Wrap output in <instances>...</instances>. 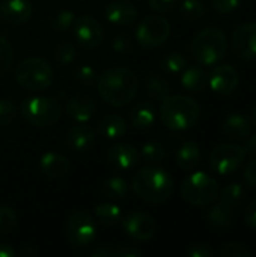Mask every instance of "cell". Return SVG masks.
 <instances>
[{"mask_svg":"<svg viewBox=\"0 0 256 257\" xmlns=\"http://www.w3.org/2000/svg\"><path fill=\"white\" fill-rule=\"evenodd\" d=\"M158 116L161 123L172 131H187L198 125L201 105L187 95H167L160 101Z\"/></svg>","mask_w":256,"mask_h":257,"instance_id":"3","label":"cell"},{"mask_svg":"<svg viewBox=\"0 0 256 257\" xmlns=\"http://www.w3.org/2000/svg\"><path fill=\"white\" fill-rule=\"evenodd\" d=\"M145 93L151 101H161L170 93V84L160 75H149L145 80Z\"/></svg>","mask_w":256,"mask_h":257,"instance_id":"31","label":"cell"},{"mask_svg":"<svg viewBox=\"0 0 256 257\" xmlns=\"http://www.w3.org/2000/svg\"><path fill=\"white\" fill-rule=\"evenodd\" d=\"M229 41L225 30L220 27H205L199 30L190 42V54L198 65H217L228 53Z\"/></svg>","mask_w":256,"mask_h":257,"instance_id":"4","label":"cell"},{"mask_svg":"<svg viewBox=\"0 0 256 257\" xmlns=\"http://www.w3.org/2000/svg\"><path fill=\"white\" fill-rule=\"evenodd\" d=\"M202 160L201 148L196 142H186L180 146L175 155V163L183 172H193Z\"/></svg>","mask_w":256,"mask_h":257,"instance_id":"22","label":"cell"},{"mask_svg":"<svg viewBox=\"0 0 256 257\" xmlns=\"http://www.w3.org/2000/svg\"><path fill=\"white\" fill-rule=\"evenodd\" d=\"M180 193L183 199L193 206H210L217 200L219 184L208 173L195 172L183 181Z\"/></svg>","mask_w":256,"mask_h":257,"instance_id":"7","label":"cell"},{"mask_svg":"<svg viewBox=\"0 0 256 257\" xmlns=\"http://www.w3.org/2000/svg\"><path fill=\"white\" fill-rule=\"evenodd\" d=\"M33 15V6L30 0H2L0 18L12 26L26 24Z\"/></svg>","mask_w":256,"mask_h":257,"instance_id":"17","label":"cell"},{"mask_svg":"<svg viewBox=\"0 0 256 257\" xmlns=\"http://www.w3.org/2000/svg\"><path fill=\"white\" fill-rule=\"evenodd\" d=\"M243 178H244L246 184L249 185V188L256 190V158H253L252 161H249V164L244 167Z\"/></svg>","mask_w":256,"mask_h":257,"instance_id":"46","label":"cell"},{"mask_svg":"<svg viewBox=\"0 0 256 257\" xmlns=\"http://www.w3.org/2000/svg\"><path fill=\"white\" fill-rule=\"evenodd\" d=\"M244 221L250 229L256 230V199L250 200L244 209Z\"/></svg>","mask_w":256,"mask_h":257,"instance_id":"47","label":"cell"},{"mask_svg":"<svg viewBox=\"0 0 256 257\" xmlns=\"http://www.w3.org/2000/svg\"><path fill=\"white\" fill-rule=\"evenodd\" d=\"M35 253H36V250H35L32 245H23V247L17 251V256L32 257V256H35Z\"/></svg>","mask_w":256,"mask_h":257,"instance_id":"50","label":"cell"},{"mask_svg":"<svg viewBox=\"0 0 256 257\" xmlns=\"http://www.w3.org/2000/svg\"><path fill=\"white\" fill-rule=\"evenodd\" d=\"M140 157L149 164L161 163L166 158V148L160 142H148L140 149Z\"/></svg>","mask_w":256,"mask_h":257,"instance_id":"36","label":"cell"},{"mask_svg":"<svg viewBox=\"0 0 256 257\" xmlns=\"http://www.w3.org/2000/svg\"><path fill=\"white\" fill-rule=\"evenodd\" d=\"M112 47L115 50V53L118 54H128L133 51V47H134V41L130 35L127 33H118L115 38H113V42H112Z\"/></svg>","mask_w":256,"mask_h":257,"instance_id":"41","label":"cell"},{"mask_svg":"<svg viewBox=\"0 0 256 257\" xmlns=\"http://www.w3.org/2000/svg\"><path fill=\"white\" fill-rule=\"evenodd\" d=\"M148 6L157 14H166L174 9L178 0H146Z\"/></svg>","mask_w":256,"mask_h":257,"instance_id":"45","label":"cell"},{"mask_svg":"<svg viewBox=\"0 0 256 257\" xmlns=\"http://www.w3.org/2000/svg\"><path fill=\"white\" fill-rule=\"evenodd\" d=\"M97 131L101 137L107 140H118L127 133V122L122 116L116 113H106L98 117Z\"/></svg>","mask_w":256,"mask_h":257,"instance_id":"21","label":"cell"},{"mask_svg":"<svg viewBox=\"0 0 256 257\" xmlns=\"http://www.w3.org/2000/svg\"><path fill=\"white\" fill-rule=\"evenodd\" d=\"M65 113L69 119L81 123H88L97 113V104L91 96L75 95L66 99Z\"/></svg>","mask_w":256,"mask_h":257,"instance_id":"19","label":"cell"},{"mask_svg":"<svg viewBox=\"0 0 256 257\" xmlns=\"http://www.w3.org/2000/svg\"><path fill=\"white\" fill-rule=\"evenodd\" d=\"M244 151H246V155H256V133L255 134H249L246 142H244Z\"/></svg>","mask_w":256,"mask_h":257,"instance_id":"48","label":"cell"},{"mask_svg":"<svg viewBox=\"0 0 256 257\" xmlns=\"http://www.w3.org/2000/svg\"><path fill=\"white\" fill-rule=\"evenodd\" d=\"M17 114V105L8 98H0V126H9Z\"/></svg>","mask_w":256,"mask_h":257,"instance_id":"39","label":"cell"},{"mask_svg":"<svg viewBox=\"0 0 256 257\" xmlns=\"http://www.w3.org/2000/svg\"><path fill=\"white\" fill-rule=\"evenodd\" d=\"M250 120H252V123L256 126V104L255 107H253V110H252V119Z\"/></svg>","mask_w":256,"mask_h":257,"instance_id":"51","label":"cell"},{"mask_svg":"<svg viewBox=\"0 0 256 257\" xmlns=\"http://www.w3.org/2000/svg\"><path fill=\"white\" fill-rule=\"evenodd\" d=\"M75 20V14L69 9H62L56 12L50 20V29L56 33H65L68 32Z\"/></svg>","mask_w":256,"mask_h":257,"instance_id":"35","label":"cell"},{"mask_svg":"<svg viewBox=\"0 0 256 257\" xmlns=\"http://www.w3.org/2000/svg\"><path fill=\"white\" fill-rule=\"evenodd\" d=\"M172 33V26L166 17L158 14L146 15L136 27V42L143 50H155L164 45Z\"/></svg>","mask_w":256,"mask_h":257,"instance_id":"8","label":"cell"},{"mask_svg":"<svg viewBox=\"0 0 256 257\" xmlns=\"http://www.w3.org/2000/svg\"><path fill=\"white\" fill-rule=\"evenodd\" d=\"M14 47L9 39L0 35V77H3L14 63Z\"/></svg>","mask_w":256,"mask_h":257,"instance_id":"37","label":"cell"},{"mask_svg":"<svg viewBox=\"0 0 256 257\" xmlns=\"http://www.w3.org/2000/svg\"><path fill=\"white\" fill-rule=\"evenodd\" d=\"M97 72L92 66L89 65H81L78 68H75V71L72 72V78L81 84V86H91L97 81Z\"/></svg>","mask_w":256,"mask_h":257,"instance_id":"40","label":"cell"},{"mask_svg":"<svg viewBox=\"0 0 256 257\" xmlns=\"http://www.w3.org/2000/svg\"><path fill=\"white\" fill-rule=\"evenodd\" d=\"M71 29L75 42L84 50H97L104 41V29L94 15L75 17Z\"/></svg>","mask_w":256,"mask_h":257,"instance_id":"12","label":"cell"},{"mask_svg":"<svg viewBox=\"0 0 256 257\" xmlns=\"http://www.w3.org/2000/svg\"><path fill=\"white\" fill-rule=\"evenodd\" d=\"M208 84L216 93L222 96H229L237 90L240 84V74L232 65L220 63V65H216L213 71L210 72Z\"/></svg>","mask_w":256,"mask_h":257,"instance_id":"15","label":"cell"},{"mask_svg":"<svg viewBox=\"0 0 256 257\" xmlns=\"http://www.w3.org/2000/svg\"><path fill=\"white\" fill-rule=\"evenodd\" d=\"M155 120L157 108L151 102H139L130 110V123L139 131H146L152 128Z\"/></svg>","mask_w":256,"mask_h":257,"instance_id":"23","label":"cell"},{"mask_svg":"<svg viewBox=\"0 0 256 257\" xmlns=\"http://www.w3.org/2000/svg\"><path fill=\"white\" fill-rule=\"evenodd\" d=\"M97 92L110 107L119 108L130 104L139 90V77L130 68L113 66L97 77Z\"/></svg>","mask_w":256,"mask_h":257,"instance_id":"1","label":"cell"},{"mask_svg":"<svg viewBox=\"0 0 256 257\" xmlns=\"http://www.w3.org/2000/svg\"><path fill=\"white\" fill-rule=\"evenodd\" d=\"M20 114L32 126L51 128L62 116V104L53 96H30L21 102Z\"/></svg>","mask_w":256,"mask_h":257,"instance_id":"6","label":"cell"},{"mask_svg":"<svg viewBox=\"0 0 256 257\" xmlns=\"http://www.w3.org/2000/svg\"><path fill=\"white\" fill-rule=\"evenodd\" d=\"M246 194L247 193H246V188H244L243 184H240V182H231L222 191H219L217 199H219L220 203L226 205L228 208L235 209L237 206H240L244 202Z\"/></svg>","mask_w":256,"mask_h":257,"instance_id":"30","label":"cell"},{"mask_svg":"<svg viewBox=\"0 0 256 257\" xmlns=\"http://www.w3.org/2000/svg\"><path fill=\"white\" fill-rule=\"evenodd\" d=\"M181 74V84L189 93H201L208 84L207 72L198 65L187 66Z\"/></svg>","mask_w":256,"mask_h":257,"instance_id":"26","label":"cell"},{"mask_svg":"<svg viewBox=\"0 0 256 257\" xmlns=\"http://www.w3.org/2000/svg\"><path fill=\"white\" fill-rule=\"evenodd\" d=\"M186 254L189 257H214L216 251L207 244H193L187 248Z\"/></svg>","mask_w":256,"mask_h":257,"instance_id":"44","label":"cell"},{"mask_svg":"<svg viewBox=\"0 0 256 257\" xmlns=\"http://www.w3.org/2000/svg\"><path fill=\"white\" fill-rule=\"evenodd\" d=\"M205 221L214 229H228L234 221V209L220 202L216 205L211 203L210 209L205 214Z\"/></svg>","mask_w":256,"mask_h":257,"instance_id":"28","label":"cell"},{"mask_svg":"<svg viewBox=\"0 0 256 257\" xmlns=\"http://www.w3.org/2000/svg\"><path fill=\"white\" fill-rule=\"evenodd\" d=\"M246 151L237 143H220L210 154V167L217 175L226 176L235 173L246 161Z\"/></svg>","mask_w":256,"mask_h":257,"instance_id":"10","label":"cell"},{"mask_svg":"<svg viewBox=\"0 0 256 257\" xmlns=\"http://www.w3.org/2000/svg\"><path fill=\"white\" fill-rule=\"evenodd\" d=\"M69 160L59 152H45L39 158V170L48 179H60L69 173Z\"/></svg>","mask_w":256,"mask_h":257,"instance_id":"20","label":"cell"},{"mask_svg":"<svg viewBox=\"0 0 256 257\" xmlns=\"http://www.w3.org/2000/svg\"><path fill=\"white\" fill-rule=\"evenodd\" d=\"M210 2H211L213 8H214L219 14H223V15L232 14L234 11H237V9L240 8L241 3H243V0H210Z\"/></svg>","mask_w":256,"mask_h":257,"instance_id":"43","label":"cell"},{"mask_svg":"<svg viewBox=\"0 0 256 257\" xmlns=\"http://www.w3.org/2000/svg\"><path fill=\"white\" fill-rule=\"evenodd\" d=\"M140 248L134 245H97L89 251L91 257H140Z\"/></svg>","mask_w":256,"mask_h":257,"instance_id":"29","label":"cell"},{"mask_svg":"<svg viewBox=\"0 0 256 257\" xmlns=\"http://www.w3.org/2000/svg\"><path fill=\"white\" fill-rule=\"evenodd\" d=\"M219 256L220 257H250L252 253L250 250L241 244V242H231V244H226L220 251H219Z\"/></svg>","mask_w":256,"mask_h":257,"instance_id":"42","label":"cell"},{"mask_svg":"<svg viewBox=\"0 0 256 257\" xmlns=\"http://www.w3.org/2000/svg\"><path fill=\"white\" fill-rule=\"evenodd\" d=\"M231 50L240 60L250 62L256 59V23L249 21L237 26L231 35Z\"/></svg>","mask_w":256,"mask_h":257,"instance_id":"13","label":"cell"},{"mask_svg":"<svg viewBox=\"0 0 256 257\" xmlns=\"http://www.w3.org/2000/svg\"><path fill=\"white\" fill-rule=\"evenodd\" d=\"M17 256V250L6 242H0V257H15Z\"/></svg>","mask_w":256,"mask_h":257,"instance_id":"49","label":"cell"},{"mask_svg":"<svg viewBox=\"0 0 256 257\" xmlns=\"http://www.w3.org/2000/svg\"><path fill=\"white\" fill-rule=\"evenodd\" d=\"M15 81L29 92H44L54 81V69L42 57H27L17 65Z\"/></svg>","mask_w":256,"mask_h":257,"instance_id":"5","label":"cell"},{"mask_svg":"<svg viewBox=\"0 0 256 257\" xmlns=\"http://www.w3.org/2000/svg\"><path fill=\"white\" fill-rule=\"evenodd\" d=\"M53 57L56 60L57 65L60 66H68L71 65L75 57H77V48L74 44L68 42V41H63V42H59L54 50H53Z\"/></svg>","mask_w":256,"mask_h":257,"instance_id":"34","label":"cell"},{"mask_svg":"<svg viewBox=\"0 0 256 257\" xmlns=\"http://www.w3.org/2000/svg\"><path fill=\"white\" fill-rule=\"evenodd\" d=\"M139 158L140 154L137 148L127 142H119L112 145L110 148H107L104 154L106 164L113 170H119V172L133 169L139 163Z\"/></svg>","mask_w":256,"mask_h":257,"instance_id":"14","label":"cell"},{"mask_svg":"<svg viewBox=\"0 0 256 257\" xmlns=\"http://www.w3.org/2000/svg\"><path fill=\"white\" fill-rule=\"evenodd\" d=\"M180 14L186 21H199L207 14V6L204 0H183L180 3Z\"/></svg>","mask_w":256,"mask_h":257,"instance_id":"33","label":"cell"},{"mask_svg":"<svg viewBox=\"0 0 256 257\" xmlns=\"http://www.w3.org/2000/svg\"><path fill=\"white\" fill-rule=\"evenodd\" d=\"M97 221L86 211L72 212L65 223V236L72 247L83 248L91 245L97 238Z\"/></svg>","mask_w":256,"mask_h":257,"instance_id":"9","label":"cell"},{"mask_svg":"<svg viewBox=\"0 0 256 257\" xmlns=\"http://www.w3.org/2000/svg\"><path fill=\"white\" fill-rule=\"evenodd\" d=\"M94 218L98 224L104 227H113L121 223L122 211L115 202H103L98 203L94 209Z\"/></svg>","mask_w":256,"mask_h":257,"instance_id":"27","label":"cell"},{"mask_svg":"<svg viewBox=\"0 0 256 257\" xmlns=\"http://www.w3.org/2000/svg\"><path fill=\"white\" fill-rule=\"evenodd\" d=\"M100 193L110 202H121L125 200L130 194L128 182L121 176H109L101 182Z\"/></svg>","mask_w":256,"mask_h":257,"instance_id":"25","label":"cell"},{"mask_svg":"<svg viewBox=\"0 0 256 257\" xmlns=\"http://www.w3.org/2000/svg\"><path fill=\"white\" fill-rule=\"evenodd\" d=\"M131 190L140 200L151 205H161L172 197L175 182L167 170L155 164H149L134 173L131 179Z\"/></svg>","mask_w":256,"mask_h":257,"instance_id":"2","label":"cell"},{"mask_svg":"<svg viewBox=\"0 0 256 257\" xmlns=\"http://www.w3.org/2000/svg\"><path fill=\"white\" fill-rule=\"evenodd\" d=\"M65 143L71 151L83 154V152L91 151L95 146L97 134L89 125L77 122V125H74L68 130V133L65 136Z\"/></svg>","mask_w":256,"mask_h":257,"instance_id":"18","label":"cell"},{"mask_svg":"<svg viewBox=\"0 0 256 257\" xmlns=\"http://www.w3.org/2000/svg\"><path fill=\"white\" fill-rule=\"evenodd\" d=\"M121 226L124 233L137 242L149 241L157 233L155 220L143 211H130L121 218Z\"/></svg>","mask_w":256,"mask_h":257,"instance_id":"11","label":"cell"},{"mask_svg":"<svg viewBox=\"0 0 256 257\" xmlns=\"http://www.w3.org/2000/svg\"><path fill=\"white\" fill-rule=\"evenodd\" d=\"M189 66V60L184 54L178 53V51H170L166 53L161 59H160V69L166 74L175 75V74H181L186 68Z\"/></svg>","mask_w":256,"mask_h":257,"instance_id":"32","label":"cell"},{"mask_svg":"<svg viewBox=\"0 0 256 257\" xmlns=\"http://www.w3.org/2000/svg\"><path fill=\"white\" fill-rule=\"evenodd\" d=\"M222 131L229 139H246L252 133V120L241 113H231L223 119Z\"/></svg>","mask_w":256,"mask_h":257,"instance_id":"24","label":"cell"},{"mask_svg":"<svg viewBox=\"0 0 256 257\" xmlns=\"http://www.w3.org/2000/svg\"><path fill=\"white\" fill-rule=\"evenodd\" d=\"M18 215L12 206L0 205V235H6L15 229Z\"/></svg>","mask_w":256,"mask_h":257,"instance_id":"38","label":"cell"},{"mask_svg":"<svg viewBox=\"0 0 256 257\" xmlns=\"http://www.w3.org/2000/svg\"><path fill=\"white\" fill-rule=\"evenodd\" d=\"M139 9L133 0H112L104 9L106 20L118 27H127L136 23Z\"/></svg>","mask_w":256,"mask_h":257,"instance_id":"16","label":"cell"}]
</instances>
